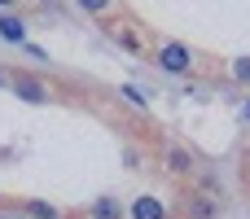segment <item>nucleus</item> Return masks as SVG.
Returning a JSON list of instances; mask_svg holds the SVG:
<instances>
[{
  "mask_svg": "<svg viewBox=\"0 0 250 219\" xmlns=\"http://www.w3.org/2000/svg\"><path fill=\"white\" fill-rule=\"evenodd\" d=\"M233 75H237L242 83H250V57H242V61H237V70H233Z\"/></svg>",
  "mask_w": 250,
  "mask_h": 219,
  "instance_id": "obj_10",
  "label": "nucleus"
},
{
  "mask_svg": "<svg viewBox=\"0 0 250 219\" xmlns=\"http://www.w3.org/2000/svg\"><path fill=\"white\" fill-rule=\"evenodd\" d=\"M26 211H31V219H57V206H48V202H31Z\"/></svg>",
  "mask_w": 250,
  "mask_h": 219,
  "instance_id": "obj_7",
  "label": "nucleus"
},
{
  "mask_svg": "<svg viewBox=\"0 0 250 219\" xmlns=\"http://www.w3.org/2000/svg\"><path fill=\"white\" fill-rule=\"evenodd\" d=\"M132 219H167V206H163L158 198H136V206H132Z\"/></svg>",
  "mask_w": 250,
  "mask_h": 219,
  "instance_id": "obj_4",
  "label": "nucleus"
},
{
  "mask_svg": "<svg viewBox=\"0 0 250 219\" xmlns=\"http://www.w3.org/2000/svg\"><path fill=\"white\" fill-rule=\"evenodd\" d=\"M189 211H193L198 219H211V215H215V206H211L207 198H193V206H189Z\"/></svg>",
  "mask_w": 250,
  "mask_h": 219,
  "instance_id": "obj_8",
  "label": "nucleus"
},
{
  "mask_svg": "<svg viewBox=\"0 0 250 219\" xmlns=\"http://www.w3.org/2000/svg\"><path fill=\"white\" fill-rule=\"evenodd\" d=\"M158 66L167 70V75H189V66H193V53H189V44H163L158 48Z\"/></svg>",
  "mask_w": 250,
  "mask_h": 219,
  "instance_id": "obj_1",
  "label": "nucleus"
},
{
  "mask_svg": "<svg viewBox=\"0 0 250 219\" xmlns=\"http://www.w3.org/2000/svg\"><path fill=\"white\" fill-rule=\"evenodd\" d=\"M105 4H110V0H79V9H92V13H101Z\"/></svg>",
  "mask_w": 250,
  "mask_h": 219,
  "instance_id": "obj_11",
  "label": "nucleus"
},
{
  "mask_svg": "<svg viewBox=\"0 0 250 219\" xmlns=\"http://www.w3.org/2000/svg\"><path fill=\"white\" fill-rule=\"evenodd\" d=\"M167 167H171V171H189V167H193V158H189L185 149H167Z\"/></svg>",
  "mask_w": 250,
  "mask_h": 219,
  "instance_id": "obj_6",
  "label": "nucleus"
},
{
  "mask_svg": "<svg viewBox=\"0 0 250 219\" xmlns=\"http://www.w3.org/2000/svg\"><path fill=\"white\" fill-rule=\"evenodd\" d=\"M92 219H123V211L114 198H101V202H92Z\"/></svg>",
  "mask_w": 250,
  "mask_h": 219,
  "instance_id": "obj_5",
  "label": "nucleus"
},
{
  "mask_svg": "<svg viewBox=\"0 0 250 219\" xmlns=\"http://www.w3.org/2000/svg\"><path fill=\"white\" fill-rule=\"evenodd\" d=\"M119 92H123V97H127V101H132V105H145V92H141V88H132V83H123V88H119Z\"/></svg>",
  "mask_w": 250,
  "mask_h": 219,
  "instance_id": "obj_9",
  "label": "nucleus"
},
{
  "mask_svg": "<svg viewBox=\"0 0 250 219\" xmlns=\"http://www.w3.org/2000/svg\"><path fill=\"white\" fill-rule=\"evenodd\" d=\"M0 40L9 44H26V22L18 13H0Z\"/></svg>",
  "mask_w": 250,
  "mask_h": 219,
  "instance_id": "obj_3",
  "label": "nucleus"
},
{
  "mask_svg": "<svg viewBox=\"0 0 250 219\" xmlns=\"http://www.w3.org/2000/svg\"><path fill=\"white\" fill-rule=\"evenodd\" d=\"M0 4H13V0H0Z\"/></svg>",
  "mask_w": 250,
  "mask_h": 219,
  "instance_id": "obj_12",
  "label": "nucleus"
},
{
  "mask_svg": "<svg viewBox=\"0 0 250 219\" xmlns=\"http://www.w3.org/2000/svg\"><path fill=\"white\" fill-rule=\"evenodd\" d=\"M246 119H250V105H246Z\"/></svg>",
  "mask_w": 250,
  "mask_h": 219,
  "instance_id": "obj_13",
  "label": "nucleus"
},
{
  "mask_svg": "<svg viewBox=\"0 0 250 219\" xmlns=\"http://www.w3.org/2000/svg\"><path fill=\"white\" fill-rule=\"evenodd\" d=\"M9 88H13V92H18L22 101H35V105H40V101H48V88H44L40 79H26V75H13V79H9Z\"/></svg>",
  "mask_w": 250,
  "mask_h": 219,
  "instance_id": "obj_2",
  "label": "nucleus"
}]
</instances>
